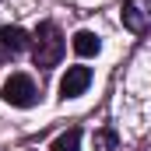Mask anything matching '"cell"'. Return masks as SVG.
<instances>
[{
    "instance_id": "cell-1",
    "label": "cell",
    "mask_w": 151,
    "mask_h": 151,
    "mask_svg": "<svg viewBox=\"0 0 151 151\" xmlns=\"http://www.w3.org/2000/svg\"><path fill=\"white\" fill-rule=\"evenodd\" d=\"M32 39H35V42H32V60H35V67H56L60 56H63V32H60L53 21H42Z\"/></svg>"
},
{
    "instance_id": "cell-8",
    "label": "cell",
    "mask_w": 151,
    "mask_h": 151,
    "mask_svg": "<svg viewBox=\"0 0 151 151\" xmlns=\"http://www.w3.org/2000/svg\"><path fill=\"white\" fill-rule=\"evenodd\" d=\"M91 144H95V151H116V144H119V134L116 130H95V137H91Z\"/></svg>"
},
{
    "instance_id": "cell-7",
    "label": "cell",
    "mask_w": 151,
    "mask_h": 151,
    "mask_svg": "<svg viewBox=\"0 0 151 151\" xmlns=\"http://www.w3.org/2000/svg\"><path fill=\"white\" fill-rule=\"evenodd\" d=\"M49 151H81V130H77V127L63 130V134L49 144Z\"/></svg>"
},
{
    "instance_id": "cell-3",
    "label": "cell",
    "mask_w": 151,
    "mask_h": 151,
    "mask_svg": "<svg viewBox=\"0 0 151 151\" xmlns=\"http://www.w3.org/2000/svg\"><path fill=\"white\" fill-rule=\"evenodd\" d=\"M123 28L141 35L151 28V0H127L123 4Z\"/></svg>"
},
{
    "instance_id": "cell-2",
    "label": "cell",
    "mask_w": 151,
    "mask_h": 151,
    "mask_svg": "<svg viewBox=\"0 0 151 151\" xmlns=\"http://www.w3.org/2000/svg\"><path fill=\"white\" fill-rule=\"evenodd\" d=\"M35 99H39V91L28 74H11L4 81V102H11L18 109H28V106H35Z\"/></svg>"
},
{
    "instance_id": "cell-4",
    "label": "cell",
    "mask_w": 151,
    "mask_h": 151,
    "mask_svg": "<svg viewBox=\"0 0 151 151\" xmlns=\"http://www.w3.org/2000/svg\"><path fill=\"white\" fill-rule=\"evenodd\" d=\"M88 84H91V70H88V67H67V74L60 81V95H63V99H74V95H81Z\"/></svg>"
},
{
    "instance_id": "cell-5",
    "label": "cell",
    "mask_w": 151,
    "mask_h": 151,
    "mask_svg": "<svg viewBox=\"0 0 151 151\" xmlns=\"http://www.w3.org/2000/svg\"><path fill=\"white\" fill-rule=\"evenodd\" d=\"M0 42H4L11 53H21V49L32 46V35H28L21 25H4V28H0Z\"/></svg>"
},
{
    "instance_id": "cell-6",
    "label": "cell",
    "mask_w": 151,
    "mask_h": 151,
    "mask_svg": "<svg viewBox=\"0 0 151 151\" xmlns=\"http://www.w3.org/2000/svg\"><path fill=\"white\" fill-rule=\"evenodd\" d=\"M99 49H102V42H99L95 32H77L74 35V53L77 56H95Z\"/></svg>"
},
{
    "instance_id": "cell-9",
    "label": "cell",
    "mask_w": 151,
    "mask_h": 151,
    "mask_svg": "<svg viewBox=\"0 0 151 151\" xmlns=\"http://www.w3.org/2000/svg\"><path fill=\"white\" fill-rule=\"evenodd\" d=\"M21 4H25V0H0V11H4V7H21Z\"/></svg>"
}]
</instances>
